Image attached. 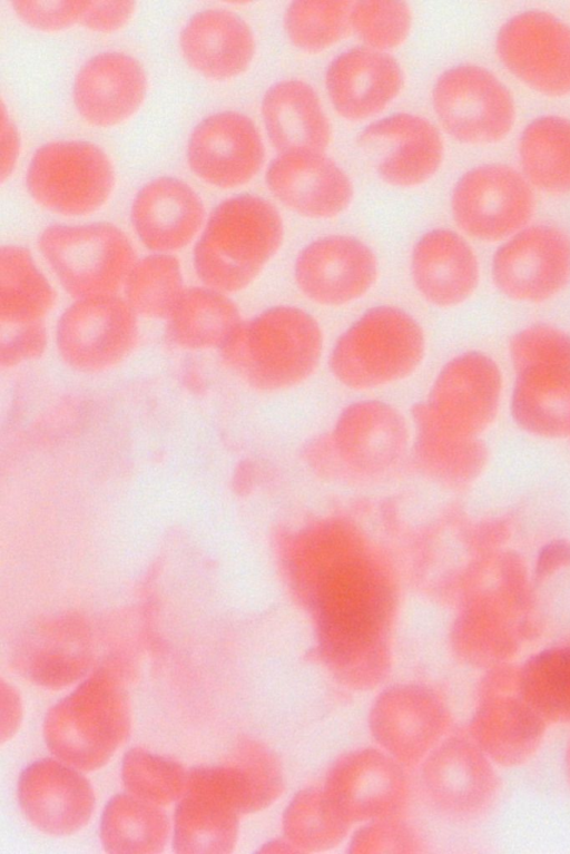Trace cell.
<instances>
[{
    "label": "cell",
    "mask_w": 570,
    "mask_h": 854,
    "mask_svg": "<svg viewBox=\"0 0 570 854\" xmlns=\"http://www.w3.org/2000/svg\"><path fill=\"white\" fill-rule=\"evenodd\" d=\"M495 53L530 90L550 98L570 96V24L540 9L515 13L499 28Z\"/></svg>",
    "instance_id": "8fae6325"
},
{
    "label": "cell",
    "mask_w": 570,
    "mask_h": 854,
    "mask_svg": "<svg viewBox=\"0 0 570 854\" xmlns=\"http://www.w3.org/2000/svg\"><path fill=\"white\" fill-rule=\"evenodd\" d=\"M78 770L65 762L46 758L21 773L19 805L37 830L50 835H69L89 822L95 795L88 779Z\"/></svg>",
    "instance_id": "ffe728a7"
},
{
    "label": "cell",
    "mask_w": 570,
    "mask_h": 854,
    "mask_svg": "<svg viewBox=\"0 0 570 854\" xmlns=\"http://www.w3.org/2000/svg\"><path fill=\"white\" fill-rule=\"evenodd\" d=\"M357 141L381 179L400 188L430 180L444 156L438 128L415 114L397 112L380 118L362 129Z\"/></svg>",
    "instance_id": "9a60e30c"
},
{
    "label": "cell",
    "mask_w": 570,
    "mask_h": 854,
    "mask_svg": "<svg viewBox=\"0 0 570 854\" xmlns=\"http://www.w3.org/2000/svg\"><path fill=\"white\" fill-rule=\"evenodd\" d=\"M350 22L365 47L387 52L407 39L413 18L405 2L362 0L352 3Z\"/></svg>",
    "instance_id": "d6a6232c"
},
{
    "label": "cell",
    "mask_w": 570,
    "mask_h": 854,
    "mask_svg": "<svg viewBox=\"0 0 570 854\" xmlns=\"http://www.w3.org/2000/svg\"><path fill=\"white\" fill-rule=\"evenodd\" d=\"M130 223L150 253L174 254L199 236L206 209L199 194L186 181L159 176L144 184L130 205Z\"/></svg>",
    "instance_id": "d6986e66"
},
{
    "label": "cell",
    "mask_w": 570,
    "mask_h": 854,
    "mask_svg": "<svg viewBox=\"0 0 570 854\" xmlns=\"http://www.w3.org/2000/svg\"><path fill=\"white\" fill-rule=\"evenodd\" d=\"M136 8L134 1H90L80 24L92 32L112 33L131 21Z\"/></svg>",
    "instance_id": "d590c367"
},
{
    "label": "cell",
    "mask_w": 570,
    "mask_h": 854,
    "mask_svg": "<svg viewBox=\"0 0 570 854\" xmlns=\"http://www.w3.org/2000/svg\"><path fill=\"white\" fill-rule=\"evenodd\" d=\"M266 185L286 208L312 219H330L351 205L347 174L323 151L279 153L268 165Z\"/></svg>",
    "instance_id": "e0dca14e"
},
{
    "label": "cell",
    "mask_w": 570,
    "mask_h": 854,
    "mask_svg": "<svg viewBox=\"0 0 570 854\" xmlns=\"http://www.w3.org/2000/svg\"><path fill=\"white\" fill-rule=\"evenodd\" d=\"M239 785L232 770L195 767L175 814L174 848L179 853L226 852L234 837Z\"/></svg>",
    "instance_id": "2e32d148"
},
{
    "label": "cell",
    "mask_w": 570,
    "mask_h": 854,
    "mask_svg": "<svg viewBox=\"0 0 570 854\" xmlns=\"http://www.w3.org/2000/svg\"><path fill=\"white\" fill-rule=\"evenodd\" d=\"M130 729L127 694L114 673L100 669L47 714L46 743L60 760L80 770L105 765Z\"/></svg>",
    "instance_id": "277c9868"
},
{
    "label": "cell",
    "mask_w": 570,
    "mask_h": 854,
    "mask_svg": "<svg viewBox=\"0 0 570 854\" xmlns=\"http://www.w3.org/2000/svg\"><path fill=\"white\" fill-rule=\"evenodd\" d=\"M518 157L532 188L570 194V119L558 115L532 119L520 134Z\"/></svg>",
    "instance_id": "83f0119b"
},
{
    "label": "cell",
    "mask_w": 570,
    "mask_h": 854,
    "mask_svg": "<svg viewBox=\"0 0 570 854\" xmlns=\"http://www.w3.org/2000/svg\"><path fill=\"white\" fill-rule=\"evenodd\" d=\"M284 223L277 208L254 194L220 202L207 216L193 248V267L202 285L228 295L256 282L278 253Z\"/></svg>",
    "instance_id": "6da1fadb"
},
{
    "label": "cell",
    "mask_w": 570,
    "mask_h": 854,
    "mask_svg": "<svg viewBox=\"0 0 570 854\" xmlns=\"http://www.w3.org/2000/svg\"><path fill=\"white\" fill-rule=\"evenodd\" d=\"M404 73L387 52L365 46L336 56L325 72V88L335 111L358 121L383 111L400 95Z\"/></svg>",
    "instance_id": "44dd1931"
},
{
    "label": "cell",
    "mask_w": 570,
    "mask_h": 854,
    "mask_svg": "<svg viewBox=\"0 0 570 854\" xmlns=\"http://www.w3.org/2000/svg\"><path fill=\"white\" fill-rule=\"evenodd\" d=\"M138 320L119 295L73 300L57 320L58 356L78 373L109 371L136 350L140 335Z\"/></svg>",
    "instance_id": "9c48e42d"
},
{
    "label": "cell",
    "mask_w": 570,
    "mask_h": 854,
    "mask_svg": "<svg viewBox=\"0 0 570 854\" xmlns=\"http://www.w3.org/2000/svg\"><path fill=\"white\" fill-rule=\"evenodd\" d=\"M180 262L174 254L138 258L124 285V298L138 317L167 320L185 289Z\"/></svg>",
    "instance_id": "f546056e"
},
{
    "label": "cell",
    "mask_w": 570,
    "mask_h": 854,
    "mask_svg": "<svg viewBox=\"0 0 570 854\" xmlns=\"http://www.w3.org/2000/svg\"><path fill=\"white\" fill-rule=\"evenodd\" d=\"M142 65L121 51H104L77 71L72 101L80 118L96 128H114L131 119L148 94Z\"/></svg>",
    "instance_id": "ac0fdd59"
},
{
    "label": "cell",
    "mask_w": 570,
    "mask_h": 854,
    "mask_svg": "<svg viewBox=\"0 0 570 854\" xmlns=\"http://www.w3.org/2000/svg\"><path fill=\"white\" fill-rule=\"evenodd\" d=\"M188 772L176 762L141 749L128 752L122 763V781L127 789L157 805H166L183 796Z\"/></svg>",
    "instance_id": "1f68e13d"
},
{
    "label": "cell",
    "mask_w": 570,
    "mask_h": 854,
    "mask_svg": "<svg viewBox=\"0 0 570 854\" xmlns=\"http://www.w3.org/2000/svg\"><path fill=\"white\" fill-rule=\"evenodd\" d=\"M169 822L159 805L131 793L112 797L105 807L100 838L109 853H157L166 844Z\"/></svg>",
    "instance_id": "f1b7e54d"
},
{
    "label": "cell",
    "mask_w": 570,
    "mask_h": 854,
    "mask_svg": "<svg viewBox=\"0 0 570 854\" xmlns=\"http://www.w3.org/2000/svg\"><path fill=\"white\" fill-rule=\"evenodd\" d=\"M9 335H2L0 364L14 369L40 359L48 347V332L42 322L9 327Z\"/></svg>",
    "instance_id": "e575fe53"
},
{
    "label": "cell",
    "mask_w": 570,
    "mask_h": 854,
    "mask_svg": "<svg viewBox=\"0 0 570 854\" xmlns=\"http://www.w3.org/2000/svg\"><path fill=\"white\" fill-rule=\"evenodd\" d=\"M351 1L297 0L284 13V29L297 49L322 52L337 43L351 28Z\"/></svg>",
    "instance_id": "4dcf8cb0"
},
{
    "label": "cell",
    "mask_w": 570,
    "mask_h": 854,
    "mask_svg": "<svg viewBox=\"0 0 570 854\" xmlns=\"http://www.w3.org/2000/svg\"><path fill=\"white\" fill-rule=\"evenodd\" d=\"M293 275L298 291L323 307H342L365 297L379 279L374 252L343 234L318 237L297 254Z\"/></svg>",
    "instance_id": "4fadbf2b"
},
{
    "label": "cell",
    "mask_w": 570,
    "mask_h": 854,
    "mask_svg": "<svg viewBox=\"0 0 570 854\" xmlns=\"http://www.w3.org/2000/svg\"><path fill=\"white\" fill-rule=\"evenodd\" d=\"M56 291L30 251L8 244L0 249V322L14 327L40 323L52 311Z\"/></svg>",
    "instance_id": "4316f807"
},
{
    "label": "cell",
    "mask_w": 570,
    "mask_h": 854,
    "mask_svg": "<svg viewBox=\"0 0 570 854\" xmlns=\"http://www.w3.org/2000/svg\"><path fill=\"white\" fill-rule=\"evenodd\" d=\"M0 109V181L4 184L12 176L18 164L21 151V138L18 127L3 101Z\"/></svg>",
    "instance_id": "8d00e7d4"
},
{
    "label": "cell",
    "mask_w": 570,
    "mask_h": 854,
    "mask_svg": "<svg viewBox=\"0 0 570 854\" xmlns=\"http://www.w3.org/2000/svg\"><path fill=\"white\" fill-rule=\"evenodd\" d=\"M242 321L230 295L206 285L187 287L166 320V340L184 351H218Z\"/></svg>",
    "instance_id": "484cf974"
},
{
    "label": "cell",
    "mask_w": 570,
    "mask_h": 854,
    "mask_svg": "<svg viewBox=\"0 0 570 854\" xmlns=\"http://www.w3.org/2000/svg\"><path fill=\"white\" fill-rule=\"evenodd\" d=\"M450 207L464 235L483 243H502L530 225L535 197L522 173L491 163L466 170L456 180Z\"/></svg>",
    "instance_id": "30bf717a"
},
{
    "label": "cell",
    "mask_w": 570,
    "mask_h": 854,
    "mask_svg": "<svg viewBox=\"0 0 570 854\" xmlns=\"http://www.w3.org/2000/svg\"><path fill=\"white\" fill-rule=\"evenodd\" d=\"M517 418L533 428H557L570 406V334L549 324L528 325L509 342Z\"/></svg>",
    "instance_id": "52a82bcc"
},
{
    "label": "cell",
    "mask_w": 570,
    "mask_h": 854,
    "mask_svg": "<svg viewBox=\"0 0 570 854\" xmlns=\"http://www.w3.org/2000/svg\"><path fill=\"white\" fill-rule=\"evenodd\" d=\"M426 337L407 311L382 304L355 318L333 344L328 366L333 377L353 390L399 383L421 366Z\"/></svg>",
    "instance_id": "3957f363"
},
{
    "label": "cell",
    "mask_w": 570,
    "mask_h": 854,
    "mask_svg": "<svg viewBox=\"0 0 570 854\" xmlns=\"http://www.w3.org/2000/svg\"><path fill=\"white\" fill-rule=\"evenodd\" d=\"M1 740L10 738L19 726L21 709L16 690L1 683Z\"/></svg>",
    "instance_id": "74e56055"
},
{
    "label": "cell",
    "mask_w": 570,
    "mask_h": 854,
    "mask_svg": "<svg viewBox=\"0 0 570 854\" xmlns=\"http://www.w3.org/2000/svg\"><path fill=\"white\" fill-rule=\"evenodd\" d=\"M191 173L203 183L232 189L249 183L262 169L265 146L255 122L245 114L224 110L202 119L186 148Z\"/></svg>",
    "instance_id": "5bb4252c"
},
{
    "label": "cell",
    "mask_w": 570,
    "mask_h": 854,
    "mask_svg": "<svg viewBox=\"0 0 570 854\" xmlns=\"http://www.w3.org/2000/svg\"><path fill=\"white\" fill-rule=\"evenodd\" d=\"M37 245L73 300L118 295L138 259L128 235L109 222L52 224L39 234Z\"/></svg>",
    "instance_id": "5b68a950"
},
{
    "label": "cell",
    "mask_w": 570,
    "mask_h": 854,
    "mask_svg": "<svg viewBox=\"0 0 570 854\" xmlns=\"http://www.w3.org/2000/svg\"><path fill=\"white\" fill-rule=\"evenodd\" d=\"M410 275L419 295L440 308L466 303L480 284L478 256L460 233L431 229L415 242L410 256Z\"/></svg>",
    "instance_id": "7402d4cb"
},
{
    "label": "cell",
    "mask_w": 570,
    "mask_h": 854,
    "mask_svg": "<svg viewBox=\"0 0 570 854\" xmlns=\"http://www.w3.org/2000/svg\"><path fill=\"white\" fill-rule=\"evenodd\" d=\"M323 350L318 321L302 307L278 304L243 320L218 352L244 383L261 391H281L308 380Z\"/></svg>",
    "instance_id": "7a4b0ae2"
},
{
    "label": "cell",
    "mask_w": 570,
    "mask_h": 854,
    "mask_svg": "<svg viewBox=\"0 0 570 854\" xmlns=\"http://www.w3.org/2000/svg\"><path fill=\"white\" fill-rule=\"evenodd\" d=\"M264 127L279 153L324 151L331 141L330 120L314 88L301 79L272 85L261 104Z\"/></svg>",
    "instance_id": "d4e9b609"
},
{
    "label": "cell",
    "mask_w": 570,
    "mask_h": 854,
    "mask_svg": "<svg viewBox=\"0 0 570 854\" xmlns=\"http://www.w3.org/2000/svg\"><path fill=\"white\" fill-rule=\"evenodd\" d=\"M503 384L497 361L482 351H465L443 364L430 391L426 410L463 424L484 419L499 401Z\"/></svg>",
    "instance_id": "cb8c5ba5"
},
{
    "label": "cell",
    "mask_w": 570,
    "mask_h": 854,
    "mask_svg": "<svg viewBox=\"0 0 570 854\" xmlns=\"http://www.w3.org/2000/svg\"><path fill=\"white\" fill-rule=\"evenodd\" d=\"M491 278L511 301L552 300L570 283V233L550 224L528 225L500 243L492 256Z\"/></svg>",
    "instance_id": "7c38bea8"
},
{
    "label": "cell",
    "mask_w": 570,
    "mask_h": 854,
    "mask_svg": "<svg viewBox=\"0 0 570 854\" xmlns=\"http://www.w3.org/2000/svg\"><path fill=\"white\" fill-rule=\"evenodd\" d=\"M108 154L88 140H52L32 155L26 188L41 208L63 217H85L100 210L116 187Z\"/></svg>",
    "instance_id": "8992f818"
},
{
    "label": "cell",
    "mask_w": 570,
    "mask_h": 854,
    "mask_svg": "<svg viewBox=\"0 0 570 854\" xmlns=\"http://www.w3.org/2000/svg\"><path fill=\"white\" fill-rule=\"evenodd\" d=\"M179 48L197 73L227 81L249 68L256 42L252 28L239 14L224 8H208L187 20L179 35Z\"/></svg>",
    "instance_id": "603a6c76"
},
{
    "label": "cell",
    "mask_w": 570,
    "mask_h": 854,
    "mask_svg": "<svg viewBox=\"0 0 570 854\" xmlns=\"http://www.w3.org/2000/svg\"><path fill=\"white\" fill-rule=\"evenodd\" d=\"M432 106L452 138L473 146L503 140L517 119L510 89L491 70L475 63L444 70L433 85Z\"/></svg>",
    "instance_id": "ba28073f"
},
{
    "label": "cell",
    "mask_w": 570,
    "mask_h": 854,
    "mask_svg": "<svg viewBox=\"0 0 570 854\" xmlns=\"http://www.w3.org/2000/svg\"><path fill=\"white\" fill-rule=\"evenodd\" d=\"M90 1L33 0L12 1L18 19L41 32H60L80 24Z\"/></svg>",
    "instance_id": "836d02e7"
}]
</instances>
